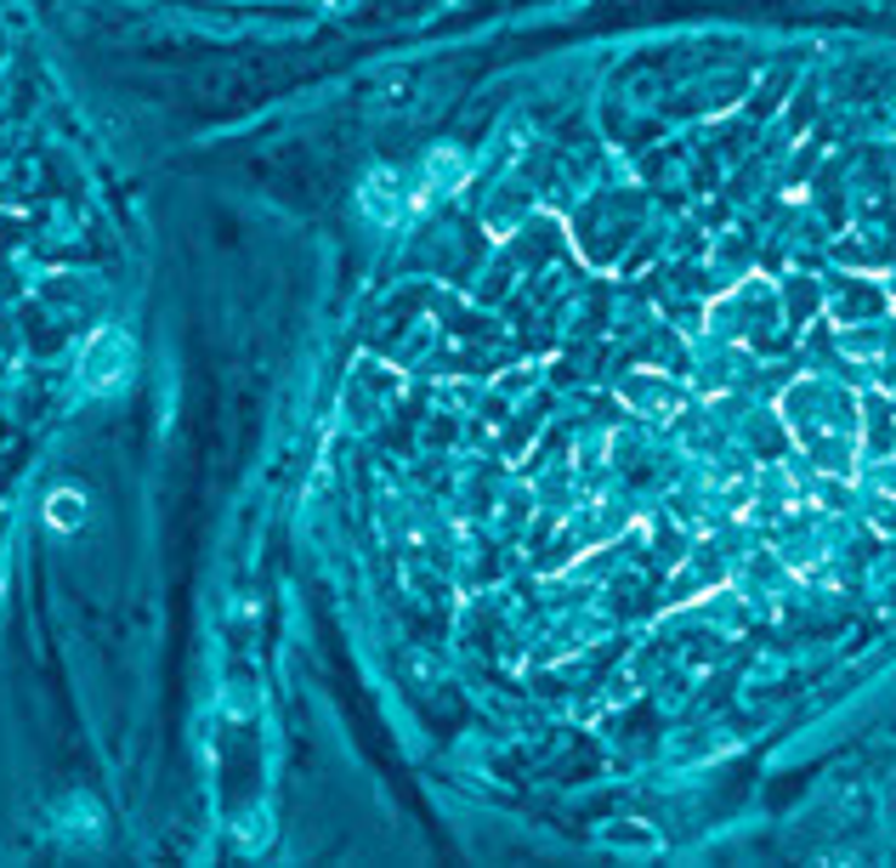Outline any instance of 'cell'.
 Returning <instances> with one entry per match:
<instances>
[{
  "label": "cell",
  "instance_id": "obj_1",
  "mask_svg": "<svg viewBox=\"0 0 896 868\" xmlns=\"http://www.w3.org/2000/svg\"><path fill=\"white\" fill-rule=\"evenodd\" d=\"M126 375H131V341L119 335V330H103V335L86 346L80 381H86V392H114Z\"/></svg>",
  "mask_w": 896,
  "mask_h": 868
},
{
  "label": "cell",
  "instance_id": "obj_2",
  "mask_svg": "<svg viewBox=\"0 0 896 868\" xmlns=\"http://www.w3.org/2000/svg\"><path fill=\"white\" fill-rule=\"evenodd\" d=\"M625 398L641 409V414H676L681 409V386H669L658 375H630L625 381Z\"/></svg>",
  "mask_w": 896,
  "mask_h": 868
},
{
  "label": "cell",
  "instance_id": "obj_3",
  "mask_svg": "<svg viewBox=\"0 0 896 868\" xmlns=\"http://www.w3.org/2000/svg\"><path fill=\"white\" fill-rule=\"evenodd\" d=\"M46 516H52L57 528H74V523L86 516V500H80L74 488H57V494H52V506H46Z\"/></svg>",
  "mask_w": 896,
  "mask_h": 868
}]
</instances>
